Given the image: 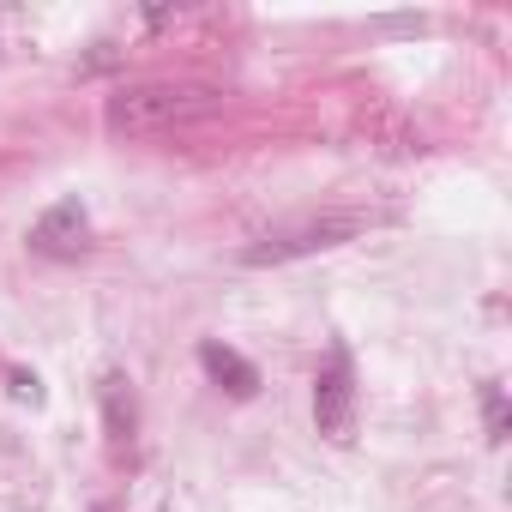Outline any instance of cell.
Instances as JSON below:
<instances>
[{"mask_svg": "<svg viewBox=\"0 0 512 512\" xmlns=\"http://www.w3.org/2000/svg\"><path fill=\"white\" fill-rule=\"evenodd\" d=\"M362 229V217H308V223H290L266 241L241 247V266H284V260H308V253H326V247H344L350 235Z\"/></svg>", "mask_w": 512, "mask_h": 512, "instance_id": "6da1fadb", "label": "cell"}, {"mask_svg": "<svg viewBox=\"0 0 512 512\" xmlns=\"http://www.w3.org/2000/svg\"><path fill=\"white\" fill-rule=\"evenodd\" d=\"M187 109H199V91H181V85H133V91L109 97V127L115 133H157V127L181 121Z\"/></svg>", "mask_w": 512, "mask_h": 512, "instance_id": "7a4b0ae2", "label": "cell"}, {"mask_svg": "<svg viewBox=\"0 0 512 512\" xmlns=\"http://www.w3.org/2000/svg\"><path fill=\"white\" fill-rule=\"evenodd\" d=\"M314 422H320V434L326 440H356V380H350V356H344V344H332V356H326V368H320V380H314Z\"/></svg>", "mask_w": 512, "mask_h": 512, "instance_id": "3957f363", "label": "cell"}, {"mask_svg": "<svg viewBox=\"0 0 512 512\" xmlns=\"http://www.w3.org/2000/svg\"><path fill=\"white\" fill-rule=\"evenodd\" d=\"M85 235H91L85 205H79V199H55V205L37 217V229H31V253H79Z\"/></svg>", "mask_w": 512, "mask_h": 512, "instance_id": "277c9868", "label": "cell"}, {"mask_svg": "<svg viewBox=\"0 0 512 512\" xmlns=\"http://www.w3.org/2000/svg\"><path fill=\"white\" fill-rule=\"evenodd\" d=\"M199 368L229 392V398H253V392H260V368H253V362H241L229 344H217V338H205L199 344Z\"/></svg>", "mask_w": 512, "mask_h": 512, "instance_id": "5b68a950", "label": "cell"}, {"mask_svg": "<svg viewBox=\"0 0 512 512\" xmlns=\"http://www.w3.org/2000/svg\"><path fill=\"white\" fill-rule=\"evenodd\" d=\"M103 416H109V440H115V446H133V422H139V416H133V392H127L121 374L103 380Z\"/></svg>", "mask_w": 512, "mask_h": 512, "instance_id": "8992f818", "label": "cell"}, {"mask_svg": "<svg viewBox=\"0 0 512 512\" xmlns=\"http://www.w3.org/2000/svg\"><path fill=\"white\" fill-rule=\"evenodd\" d=\"M7 386H13V398H19V404H43V386H37V374L13 368V374H7Z\"/></svg>", "mask_w": 512, "mask_h": 512, "instance_id": "52a82bcc", "label": "cell"}, {"mask_svg": "<svg viewBox=\"0 0 512 512\" xmlns=\"http://www.w3.org/2000/svg\"><path fill=\"white\" fill-rule=\"evenodd\" d=\"M91 512H103V506H91Z\"/></svg>", "mask_w": 512, "mask_h": 512, "instance_id": "ba28073f", "label": "cell"}]
</instances>
